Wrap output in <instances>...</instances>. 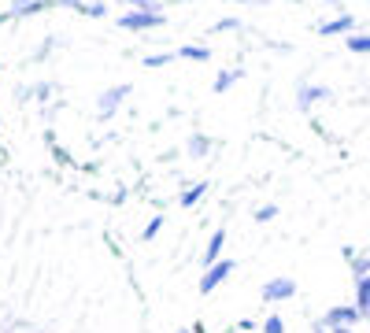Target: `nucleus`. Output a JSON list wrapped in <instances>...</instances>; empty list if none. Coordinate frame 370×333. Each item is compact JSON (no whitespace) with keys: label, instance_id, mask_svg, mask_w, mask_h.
Instances as JSON below:
<instances>
[{"label":"nucleus","instance_id":"nucleus-1","mask_svg":"<svg viewBox=\"0 0 370 333\" xmlns=\"http://www.w3.org/2000/svg\"><path fill=\"white\" fill-rule=\"evenodd\" d=\"M259 297H263V304H285V300L296 297V281L285 278V274L282 278H270V281H263Z\"/></svg>","mask_w":370,"mask_h":333},{"label":"nucleus","instance_id":"nucleus-6","mask_svg":"<svg viewBox=\"0 0 370 333\" xmlns=\"http://www.w3.org/2000/svg\"><path fill=\"white\" fill-rule=\"evenodd\" d=\"M222 245H226V229H215V234L207 237L204 252H200V267H204V271H207L211 263H219V260H222Z\"/></svg>","mask_w":370,"mask_h":333},{"label":"nucleus","instance_id":"nucleus-10","mask_svg":"<svg viewBox=\"0 0 370 333\" xmlns=\"http://www.w3.org/2000/svg\"><path fill=\"white\" fill-rule=\"evenodd\" d=\"M185 156H193V160L211 156V137H207V134H193L189 145H185Z\"/></svg>","mask_w":370,"mask_h":333},{"label":"nucleus","instance_id":"nucleus-11","mask_svg":"<svg viewBox=\"0 0 370 333\" xmlns=\"http://www.w3.org/2000/svg\"><path fill=\"white\" fill-rule=\"evenodd\" d=\"M204 193H207V182H193V185H185V189H181L178 204H181V208H196V204L204 200Z\"/></svg>","mask_w":370,"mask_h":333},{"label":"nucleus","instance_id":"nucleus-16","mask_svg":"<svg viewBox=\"0 0 370 333\" xmlns=\"http://www.w3.org/2000/svg\"><path fill=\"white\" fill-rule=\"evenodd\" d=\"M259 333H285V318H282V315H270V318H263Z\"/></svg>","mask_w":370,"mask_h":333},{"label":"nucleus","instance_id":"nucleus-20","mask_svg":"<svg viewBox=\"0 0 370 333\" xmlns=\"http://www.w3.org/2000/svg\"><path fill=\"white\" fill-rule=\"evenodd\" d=\"M130 8H134V11H160L156 0H130Z\"/></svg>","mask_w":370,"mask_h":333},{"label":"nucleus","instance_id":"nucleus-14","mask_svg":"<svg viewBox=\"0 0 370 333\" xmlns=\"http://www.w3.org/2000/svg\"><path fill=\"white\" fill-rule=\"evenodd\" d=\"M237 78H241V71H219V74H215V85H211V89H215V93H226V89H230Z\"/></svg>","mask_w":370,"mask_h":333},{"label":"nucleus","instance_id":"nucleus-28","mask_svg":"<svg viewBox=\"0 0 370 333\" xmlns=\"http://www.w3.org/2000/svg\"><path fill=\"white\" fill-rule=\"evenodd\" d=\"M329 333H355V330H348V326H334V330H329Z\"/></svg>","mask_w":370,"mask_h":333},{"label":"nucleus","instance_id":"nucleus-17","mask_svg":"<svg viewBox=\"0 0 370 333\" xmlns=\"http://www.w3.org/2000/svg\"><path fill=\"white\" fill-rule=\"evenodd\" d=\"M160 229H163V215H152L149 226H144V234H141V241H152L156 234H160Z\"/></svg>","mask_w":370,"mask_h":333},{"label":"nucleus","instance_id":"nucleus-30","mask_svg":"<svg viewBox=\"0 0 370 333\" xmlns=\"http://www.w3.org/2000/svg\"><path fill=\"white\" fill-rule=\"evenodd\" d=\"M329 4H337V0H329Z\"/></svg>","mask_w":370,"mask_h":333},{"label":"nucleus","instance_id":"nucleus-3","mask_svg":"<svg viewBox=\"0 0 370 333\" xmlns=\"http://www.w3.org/2000/svg\"><path fill=\"white\" fill-rule=\"evenodd\" d=\"M233 271H237V263H233V260H219V263H211L207 271L200 274V292H215Z\"/></svg>","mask_w":370,"mask_h":333},{"label":"nucleus","instance_id":"nucleus-27","mask_svg":"<svg viewBox=\"0 0 370 333\" xmlns=\"http://www.w3.org/2000/svg\"><path fill=\"white\" fill-rule=\"evenodd\" d=\"M189 333H207V330H204V323H193V326H189Z\"/></svg>","mask_w":370,"mask_h":333},{"label":"nucleus","instance_id":"nucleus-24","mask_svg":"<svg viewBox=\"0 0 370 333\" xmlns=\"http://www.w3.org/2000/svg\"><path fill=\"white\" fill-rule=\"evenodd\" d=\"M311 333H329V326L322 323V318H315V323H311Z\"/></svg>","mask_w":370,"mask_h":333},{"label":"nucleus","instance_id":"nucleus-9","mask_svg":"<svg viewBox=\"0 0 370 333\" xmlns=\"http://www.w3.org/2000/svg\"><path fill=\"white\" fill-rule=\"evenodd\" d=\"M355 307H359L363 323H370V274L355 278Z\"/></svg>","mask_w":370,"mask_h":333},{"label":"nucleus","instance_id":"nucleus-18","mask_svg":"<svg viewBox=\"0 0 370 333\" xmlns=\"http://www.w3.org/2000/svg\"><path fill=\"white\" fill-rule=\"evenodd\" d=\"M278 219V204H263V208H256V222H274Z\"/></svg>","mask_w":370,"mask_h":333},{"label":"nucleus","instance_id":"nucleus-25","mask_svg":"<svg viewBox=\"0 0 370 333\" xmlns=\"http://www.w3.org/2000/svg\"><path fill=\"white\" fill-rule=\"evenodd\" d=\"M341 255H345V260H348V263H352V260H355V255H359V252H355V248H352V245H345V248H341Z\"/></svg>","mask_w":370,"mask_h":333},{"label":"nucleus","instance_id":"nucleus-12","mask_svg":"<svg viewBox=\"0 0 370 333\" xmlns=\"http://www.w3.org/2000/svg\"><path fill=\"white\" fill-rule=\"evenodd\" d=\"M178 56H181V59H193V63H204V59L211 56V48H207V45H181Z\"/></svg>","mask_w":370,"mask_h":333},{"label":"nucleus","instance_id":"nucleus-5","mask_svg":"<svg viewBox=\"0 0 370 333\" xmlns=\"http://www.w3.org/2000/svg\"><path fill=\"white\" fill-rule=\"evenodd\" d=\"M130 97V85H115V89H108V93H100V100H97V111H100V119H111V115L118 111V104Z\"/></svg>","mask_w":370,"mask_h":333},{"label":"nucleus","instance_id":"nucleus-15","mask_svg":"<svg viewBox=\"0 0 370 333\" xmlns=\"http://www.w3.org/2000/svg\"><path fill=\"white\" fill-rule=\"evenodd\" d=\"M348 267H352V278H366V274H370V252H366V255H355Z\"/></svg>","mask_w":370,"mask_h":333},{"label":"nucleus","instance_id":"nucleus-29","mask_svg":"<svg viewBox=\"0 0 370 333\" xmlns=\"http://www.w3.org/2000/svg\"><path fill=\"white\" fill-rule=\"evenodd\" d=\"M178 333H189V330H178Z\"/></svg>","mask_w":370,"mask_h":333},{"label":"nucleus","instance_id":"nucleus-13","mask_svg":"<svg viewBox=\"0 0 370 333\" xmlns=\"http://www.w3.org/2000/svg\"><path fill=\"white\" fill-rule=\"evenodd\" d=\"M348 52L370 56V34H348Z\"/></svg>","mask_w":370,"mask_h":333},{"label":"nucleus","instance_id":"nucleus-8","mask_svg":"<svg viewBox=\"0 0 370 333\" xmlns=\"http://www.w3.org/2000/svg\"><path fill=\"white\" fill-rule=\"evenodd\" d=\"M319 34L322 37H337V34H355V19L352 15H337V19H329V22H322V27H319Z\"/></svg>","mask_w":370,"mask_h":333},{"label":"nucleus","instance_id":"nucleus-22","mask_svg":"<svg viewBox=\"0 0 370 333\" xmlns=\"http://www.w3.org/2000/svg\"><path fill=\"white\" fill-rule=\"evenodd\" d=\"M233 326H237V333H259V323H252V318H241Z\"/></svg>","mask_w":370,"mask_h":333},{"label":"nucleus","instance_id":"nucleus-7","mask_svg":"<svg viewBox=\"0 0 370 333\" xmlns=\"http://www.w3.org/2000/svg\"><path fill=\"white\" fill-rule=\"evenodd\" d=\"M319 100H329V89L326 85H300V93H296V108L300 111H311Z\"/></svg>","mask_w":370,"mask_h":333},{"label":"nucleus","instance_id":"nucleus-4","mask_svg":"<svg viewBox=\"0 0 370 333\" xmlns=\"http://www.w3.org/2000/svg\"><path fill=\"white\" fill-rule=\"evenodd\" d=\"M123 30H149V27H163V11H134L130 8L123 19H118Z\"/></svg>","mask_w":370,"mask_h":333},{"label":"nucleus","instance_id":"nucleus-19","mask_svg":"<svg viewBox=\"0 0 370 333\" xmlns=\"http://www.w3.org/2000/svg\"><path fill=\"white\" fill-rule=\"evenodd\" d=\"M174 56H178V52H174ZM174 56H170V52H163V56H144V67H152V71H156V67H167Z\"/></svg>","mask_w":370,"mask_h":333},{"label":"nucleus","instance_id":"nucleus-26","mask_svg":"<svg viewBox=\"0 0 370 333\" xmlns=\"http://www.w3.org/2000/svg\"><path fill=\"white\" fill-rule=\"evenodd\" d=\"M60 4H67V8H82L85 0H60Z\"/></svg>","mask_w":370,"mask_h":333},{"label":"nucleus","instance_id":"nucleus-31","mask_svg":"<svg viewBox=\"0 0 370 333\" xmlns=\"http://www.w3.org/2000/svg\"><path fill=\"white\" fill-rule=\"evenodd\" d=\"M0 67H4V63H0Z\"/></svg>","mask_w":370,"mask_h":333},{"label":"nucleus","instance_id":"nucleus-21","mask_svg":"<svg viewBox=\"0 0 370 333\" xmlns=\"http://www.w3.org/2000/svg\"><path fill=\"white\" fill-rule=\"evenodd\" d=\"M78 11H82V15H92V19H100L104 11H108V8H104V4H82Z\"/></svg>","mask_w":370,"mask_h":333},{"label":"nucleus","instance_id":"nucleus-23","mask_svg":"<svg viewBox=\"0 0 370 333\" xmlns=\"http://www.w3.org/2000/svg\"><path fill=\"white\" fill-rule=\"evenodd\" d=\"M237 27V19H219L215 27H211V34H226V30H233Z\"/></svg>","mask_w":370,"mask_h":333},{"label":"nucleus","instance_id":"nucleus-2","mask_svg":"<svg viewBox=\"0 0 370 333\" xmlns=\"http://www.w3.org/2000/svg\"><path fill=\"white\" fill-rule=\"evenodd\" d=\"M322 323L334 330V326H348V330H355L363 323V315H359V307L355 304H337V307H329V311L322 315Z\"/></svg>","mask_w":370,"mask_h":333}]
</instances>
